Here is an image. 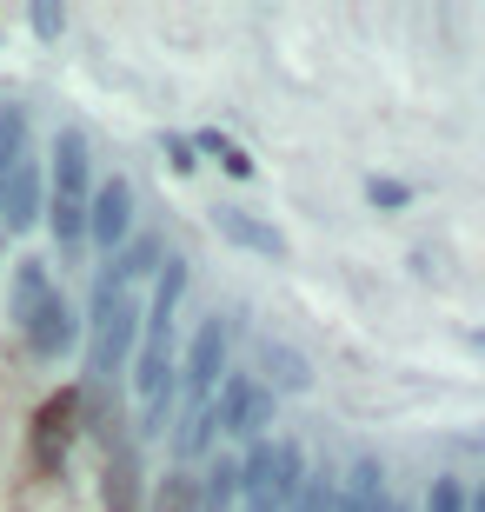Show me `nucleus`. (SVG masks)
<instances>
[{
  "mask_svg": "<svg viewBox=\"0 0 485 512\" xmlns=\"http://www.w3.org/2000/svg\"><path fill=\"white\" fill-rule=\"evenodd\" d=\"M140 320H147V306H140L127 286L100 266L94 306H87V393H100L113 373H127V366H133V353H140Z\"/></svg>",
  "mask_w": 485,
  "mask_h": 512,
  "instance_id": "nucleus-1",
  "label": "nucleus"
},
{
  "mask_svg": "<svg viewBox=\"0 0 485 512\" xmlns=\"http://www.w3.org/2000/svg\"><path fill=\"white\" fill-rule=\"evenodd\" d=\"M273 406L280 399L266 393L253 373H226L220 393H213V419H220V439H273Z\"/></svg>",
  "mask_w": 485,
  "mask_h": 512,
  "instance_id": "nucleus-2",
  "label": "nucleus"
},
{
  "mask_svg": "<svg viewBox=\"0 0 485 512\" xmlns=\"http://www.w3.org/2000/svg\"><path fill=\"white\" fill-rule=\"evenodd\" d=\"M226 353H233V326H226L220 313H206V320L193 326V340H187V360H180V399H187L193 413H200L206 399L220 393Z\"/></svg>",
  "mask_w": 485,
  "mask_h": 512,
  "instance_id": "nucleus-3",
  "label": "nucleus"
},
{
  "mask_svg": "<svg viewBox=\"0 0 485 512\" xmlns=\"http://www.w3.org/2000/svg\"><path fill=\"white\" fill-rule=\"evenodd\" d=\"M133 213H140V200H133L127 173H113V180H100V187H94V200H87V240H94L107 260L133 240Z\"/></svg>",
  "mask_w": 485,
  "mask_h": 512,
  "instance_id": "nucleus-4",
  "label": "nucleus"
},
{
  "mask_svg": "<svg viewBox=\"0 0 485 512\" xmlns=\"http://www.w3.org/2000/svg\"><path fill=\"white\" fill-rule=\"evenodd\" d=\"M20 340H27V353H34L40 366H60L67 353H80V340H87V320H80L74 300H67V293L54 286V300L34 313V326H27Z\"/></svg>",
  "mask_w": 485,
  "mask_h": 512,
  "instance_id": "nucleus-5",
  "label": "nucleus"
},
{
  "mask_svg": "<svg viewBox=\"0 0 485 512\" xmlns=\"http://www.w3.org/2000/svg\"><path fill=\"white\" fill-rule=\"evenodd\" d=\"M80 399H87V386H60V393L34 413V466H40V473L67 466V446H74V433H80V426H74Z\"/></svg>",
  "mask_w": 485,
  "mask_h": 512,
  "instance_id": "nucleus-6",
  "label": "nucleus"
},
{
  "mask_svg": "<svg viewBox=\"0 0 485 512\" xmlns=\"http://www.w3.org/2000/svg\"><path fill=\"white\" fill-rule=\"evenodd\" d=\"M206 220H213V233H220L226 247L253 253V260H273V266L293 260V240H286L273 220H260V213H246V207H213Z\"/></svg>",
  "mask_w": 485,
  "mask_h": 512,
  "instance_id": "nucleus-7",
  "label": "nucleus"
},
{
  "mask_svg": "<svg viewBox=\"0 0 485 512\" xmlns=\"http://www.w3.org/2000/svg\"><path fill=\"white\" fill-rule=\"evenodd\" d=\"M47 187L60 200H94V147H87V133L80 127H60L54 147H47Z\"/></svg>",
  "mask_w": 485,
  "mask_h": 512,
  "instance_id": "nucleus-8",
  "label": "nucleus"
},
{
  "mask_svg": "<svg viewBox=\"0 0 485 512\" xmlns=\"http://www.w3.org/2000/svg\"><path fill=\"white\" fill-rule=\"evenodd\" d=\"M253 380L273 399H299V393H313V360H306L293 340H273V333H266V340L253 346Z\"/></svg>",
  "mask_w": 485,
  "mask_h": 512,
  "instance_id": "nucleus-9",
  "label": "nucleus"
},
{
  "mask_svg": "<svg viewBox=\"0 0 485 512\" xmlns=\"http://www.w3.org/2000/svg\"><path fill=\"white\" fill-rule=\"evenodd\" d=\"M47 200H54V187H47L40 160H20V173L7 180V193H0V220H7V233H27L40 213H47Z\"/></svg>",
  "mask_w": 485,
  "mask_h": 512,
  "instance_id": "nucleus-10",
  "label": "nucleus"
},
{
  "mask_svg": "<svg viewBox=\"0 0 485 512\" xmlns=\"http://www.w3.org/2000/svg\"><path fill=\"white\" fill-rule=\"evenodd\" d=\"M47 300H54V273H47V260H14V280H7V320L27 333Z\"/></svg>",
  "mask_w": 485,
  "mask_h": 512,
  "instance_id": "nucleus-11",
  "label": "nucleus"
},
{
  "mask_svg": "<svg viewBox=\"0 0 485 512\" xmlns=\"http://www.w3.org/2000/svg\"><path fill=\"white\" fill-rule=\"evenodd\" d=\"M246 486H240V453H213L200 466V512H240Z\"/></svg>",
  "mask_w": 485,
  "mask_h": 512,
  "instance_id": "nucleus-12",
  "label": "nucleus"
},
{
  "mask_svg": "<svg viewBox=\"0 0 485 512\" xmlns=\"http://www.w3.org/2000/svg\"><path fill=\"white\" fill-rule=\"evenodd\" d=\"M386 499H392L386 493V466H379L373 453H359L353 466H346V479H339V506L346 512H379Z\"/></svg>",
  "mask_w": 485,
  "mask_h": 512,
  "instance_id": "nucleus-13",
  "label": "nucleus"
},
{
  "mask_svg": "<svg viewBox=\"0 0 485 512\" xmlns=\"http://www.w3.org/2000/svg\"><path fill=\"white\" fill-rule=\"evenodd\" d=\"M107 512H140V446L113 439L107 453Z\"/></svg>",
  "mask_w": 485,
  "mask_h": 512,
  "instance_id": "nucleus-14",
  "label": "nucleus"
},
{
  "mask_svg": "<svg viewBox=\"0 0 485 512\" xmlns=\"http://www.w3.org/2000/svg\"><path fill=\"white\" fill-rule=\"evenodd\" d=\"M160 266H167V240H153V233H133L127 247L107 260V273L133 293V280H160Z\"/></svg>",
  "mask_w": 485,
  "mask_h": 512,
  "instance_id": "nucleus-15",
  "label": "nucleus"
},
{
  "mask_svg": "<svg viewBox=\"0 0 485 512\" xmlns=\"http://www.w3.org/2000/svg\"><path fill=\"white\" fill-rule=\"evenodd\" d=\"M193 147H200V160H220V173L226 180H253V153L233 140V133H220V127H206V133H193Z\"/></svg>",
  "mask_w": 485,
  "mask_h": 512,
  "instance_id": "nucleus-16",
  "label": "nucleus"
},
{
  "mask_svg": "<svg viewBox=\"0 0 485 512\" xmlns=\"http://www.w3.org/2000/svg\"><path fill=\"white\" fill-rule=\"evenodd\" d=\"M20 160H27V107H0V193H7V180L20 173Z\"/></svg>",
  "mask_w": 485,
  "mask_h": 512,
  "instance_id": "nucleus-17",
  "label": "nucleus"
},
{
  "mask_svg": "<svg viewBox=\"0 0 485 512\" xmlns=\"http://www.w3.org/2000/svg\"><path fill=\"white\" fill-rule=\"evenodd\" d=\"M47 227H54V247L60 253H80L87 247V200H47Z\"/></svg>",
  "mask_w": 485,
  "mask_h": 512,
  "instance_id": "nucleus-18",
  "label": "nucleus"
},
{
  "mask_svg": "<svg viewBox=\"0 0 485 512\" xmlns=\"http://www.w3.org/2000/svg\"><path fill=\"white\" fill-rule=\"evenodd\" d=\"M153 512H200V473L173 466V473L153 486Z\"/></svg>",
  "mask_w": 485,
  "mask_h": 512,
  "instance_id": "nucleus-19",
  "label": "nucleus"
},
{
  "mask_svg": "<svg viewBox=\"0 0 485 512\" xmlns=\"http://www.w3.org/2000/svg\"><path fill=\"white\" fill-rule=\"evenodd\" d=\"M366 207H379V213H406L412 207V187L406 180H392V173H366Z\"/></svg>",
  "mask_w": 485,
  "mask_h": 512,
  "instance_id": "nucleus-20",
  "label": "nucleus"
},
{
  "mask_svg": "<svg viewBox=\"0 0 485 512\" xmlns=\"http://www.w3.org/2000/svg\"><path fill=\"white\" fill-rule=\"evenodd\" d=\"M160 153H167V167L180 173V180H193V173H200V147H193L187 133H160Z\"/></svg>",
  "mask_w": 485,
  "mask_h": 512,
  "instance_id": "nucleus-21",
  "label": "nucleus"
},
{
  "mask_svg": "<svg viewBox=\"0 0 485 512\" xmlns=\"http://www.w3.org/2000/svg\"><path fill=\"white\" fill-rule=\"evenodd\" d=\"M426 512H472V499H466L459 479H432L426 486Z\"/></svg>",
  "mask_w": 485,
  "mask_h": 512,
  "instance_id": "nucleus-22",
  "label": "nucleus"
},
{
  "mask_svg": "<svg viewBox=\"0 0 485 512\" xmlns=\"http://www.w3.org/2000/svg\"><path fill=\"white\" fill-rule=\"evenodd\" d=\"M27 27H34L40 40H60V34H67V7H54V0H34V7H27Z\"/></svg>",
  "mask_w": 485,
  "mask_h": 512,
  "instance_id": "nucleus-23",
  "label": "nucleus"
},
{
  "mask_svg": "<svg viewBox=\"0 0 485 512\" xmlns=\"http://www.w3.org/2000/svg\"><path fill=\"white\" fill-rule=\"evenodd\" d=\"M466 346H479V353H485V326H472V333H466Z\"/></svg>",
  "mask_w": 485,
  "mask_h": 512,
  "instance_id": "nucleus-24",
  "label": "nucleus"
},
{
  "mask_svg": "<svg viewBox=\"0 0 485 512\" xmlns=\"http://www.w3.org/2000/svg\"><path fill=\"white\" fill-rule=\"evenodd\" d=\"M472 512H485V479H479V493H472Z\"/></svg>",
  "mask_w": 485,
  "mask_h": 512,
  "instance_id": "nucleus-25",
  "label": "nucleus"
},
{
  "mask_svg": "<svg viewBox=\"0 0 485 512\" xmlns=\"http://www.w3.org/2000/svg\"><path fill=\"white\" fill-rule=\"evenodd\" d=\"M379 512H406V506H399V499H386V506H379Z\"/></svg>",
  "mask_w": 485,
  "mask_h": 512,
  "instance_id": "nucleus-26",
  "label": "nucleus"
},
{
  "mask_svg": "<svg viewBox=\"0 0 485 512\" xmlns=\"http://www.w3.org/2000/svg\"><path fill=\"white\" fill-rule=\"evenodd\" d=\"M240 512H273V506H240Z\"/></svg>",
  "mask_w": 485,
  "mask_h": 512,
  "instance_id": "nucleus-27",
  "label": "nucleus"
}]
</instances>
